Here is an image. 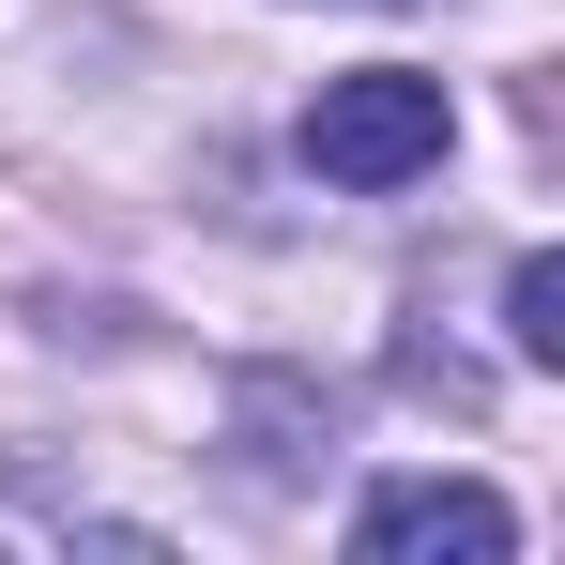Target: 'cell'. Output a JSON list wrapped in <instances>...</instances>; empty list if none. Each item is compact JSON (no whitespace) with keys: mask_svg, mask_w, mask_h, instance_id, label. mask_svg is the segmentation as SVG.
I'll return each mask as SVG.
<instances>
[{"mask_svg":"<svg viewBox=\"0 0 565 565\" xmlns=\"http://www.w3.org/2000/svg\"><path fill=\"white\" fill-rule=\"evenodd\" d=\"M444 138H459V107H444V77H413V62H367V77H321L306 93V169L352 184V199L444 169Z\"/></svg>","mask_w":565,"mask_h":565,"instance_id":"1","label":"cell"},{"mask_svg":"<svg viewBox=\"0 0 565 565\" xmlns=\"http://www.w3.org/2000/svg\"><path fill=\"white\" fill-rule=\"evenodd\" d=\"M352 551H367V565H428V551H444V565H504L520 520H504L473 473H382L367 504H352Z\"/></svg>","mask_w":565,"mask_h":565,"instance_id":"2","label":"cell"},{"mask_svg":"<svg viewBox=\"0 0 565 565\" xmlns=\"http://www.w3.org/2000/svg\"><path fill=\"white\" fill-rule=\"evenodd\" d=\"M504 337H520V367H565V260L551 245L504 276Z\"/></svg>","mask_w":565,"mask_h":565,"instance_id":"3","label":"cell"}]
</instances>
